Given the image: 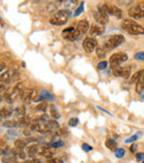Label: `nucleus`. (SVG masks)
I'll return each mask as SVG.
<instances>
[{
	"mask_svg": "<svg viewBox=\"0 0 144 163\" xmlns=\"http://www.w3.org/2000/svg\"><path fill=\"white\" fill-rule=\"evenodd\" d=\"M70 14H71V12L67 9L59 10V11H57L55 15L51 17V19H50V23H51V25H55V26L65 25V22L69 20Z\"/></svg>",
	"mask_w": 144,
	"mask_h": 163,
	"instance_id": "nucleus-2",
	"label": "nucleus"
},
{
	"mask_svg": "<svg viewBox=\"0 0 144 163\" xmlns=\"http://www.w3.org/2000/svg\"><path fill=\"white\" fill-rule=\"evenodd\" d=\"M134 59L135 60H141V61H144V51H141V52L135 53L134 54Z\"/></svg>",
	"mask_w": 144,
	"mask_h": 163,
	"instance_id": "nucleus-35",
	"label": "nucleus"
},
{
	"mask_svg": "<svg viewBox=\"0 0 144 163\" xmlns=\"http://www.w3.org/2000/svg\"><path fill=\"white\" fill-rule=\"evenodd\" d=\"M130 151H131L132 153H135V152L138 151V145H136V144H133V145L130 148Z\"/></svg>",
	"mask_w": 144,
	"mask_h": 163,
	"instance_id": "nucleus-43",
	"label": "nucleus"
},
{
	"mask_svg": "<svg viewBox=\"0 0 144 163\" xmlns=\"http://www.w3.org/2000/svg\"><path fill=\"white\" fill-rule=\"evenodd\" d=\"M105 147L109 149V150H111V151H115L116 150V142H115L114 140H111V139H109V140H106L105 141Z\"/></svg>",
	"mask_w": 144,
	"mask_h": 163,
	"instance_id": "nucleus-19",
	"label": "nucleus"
},
{
	"mask_svg": "<svg viewBox=\"0 0 144 163\" xmlns=\"http://www.w3.org/2000/svg\"><path fill=\"white\" fill-rule=\"evenodd\" d=\"M50 114H51V117L55 119V120L60 118V113L58 112V109H57V107L53 105V104L50 105Z\"/></svg>",
	"mask_w": 144,
	"mask_h": 163,
	"instance_id": "nucleus-20",
	"label": "nucleus"
},
{
	"mask_svg": "<svg viewBox=\"0 0 144 163\" xmlns=\"http://www.w3.org/2000/svg\"><path fill=\"white\" fill-rule=\"evenodd\" d=\"M31 163H42V162L40 161L39 159H33V160L31 161Z\"/></svg>",
	"mask_w": 144,
	"mask_h": 163,
	"instance_id": "nucleus-47",
	"label": "nucleus"
},
{
	"mask_svg": "<svg viewBox=\"0 0 144 163\" xmlns=\"http://www.w3.org/2000/svg\"><path fill=\"white\" fill-rule=\"evenodd\" d=\"M49 145L50 147H52V148H61V147L65 145V142L61 141V140H59V141H55V142H51Z\"/></svg>",
	"mask_w": 144,
	"mask_h": 163,
	"instance_id": "nucleus-30",
	"label": "nucleus"
},
{
	"mask_svg": "<svg viewBox=\"0 0 144 163\" xmlns=\"http://www.w3.org/2000/svg\"><path fill=\"white\" fill-rule=\"evenodd\" d=\"M62 36L68 41H75L80 37V31L78 29H74L71 32H62Z\"/></svg>",
	"mask_w": 144,
	"mask_h": 163,
	"instance_id": "nucleus-8",
	"label": "nucleus"
},
{
	"mask_svg": "<svg viewBox=\"0 0 144 163\" xmlns=\"http://www.w3.org/2000/svg\"><path fill=\"white\" fill-rule=\"evenodd\" d=\"M93 16H94L96 22H99L101 25H105L109 22V17L106 14H103V12H100V11H95L93 12Z\"/></svg>",
	"mask_w": 144,
	"mask_h": 163,
	"instance_id": "nucleus-7",
	"label": "nucleus"
},
{
	"mask_svg": "<svg viewBox=\"0 0 144 163\" xmlns=\"http://www.w3.org/2000/svg\"><path fill=\"white\" fill-rule=\"evenodd\" d=\"M129 16H131L132 18H135V19L144 18V10L141 8V6H133L129 10Z\"/></svg>",
	"mask_w": 144,
	"mask_h": 163,
	"instance_id": "nucleus-6",
	"label": "nucleus"
},
{
	"mask_svg": "<svg viewBox=\"0 0 144 163\" xmlns=\"http://www.w3.org/2000/svg\"><path fill=\"white\" fill-rule=\"evenodd\" d=\"M142 134H143V133H142V132L140 131V132H138L136 134H134V135H132L131 138L126 139V140H125V143H132V142H135L136 140H139L140 137H141Z\"/></svg>",
	"mask_w": 144,
	"mask_h": 163,
	"instance_id": "nucleus-23",
	"label": "nucleus"
},
{
	"mask_svg": "<svg viewBox=\"0 0 144 163\" xmlns=\"http://www.w3.org/2000/svg\"><path fill=\"white\" fill-rule=\"evenodd\" d=\"M89 32L91 36H100L103 33V29H102V27H100V26L93 25V26H91Z\"/></svg>",
	"mask_w": 144,
	"mask_h": 163,
	"instance_id": "nucleus-12",
	"label": "nucleus"
},
{
	"mask_svg": "<svg viewBox=\"0 0 144 163\" xmlns=\"http://www.w3.org/2000/svg\"><path fill=\"white\" fill-rule=\"evenodd\" d=\"M53 99H55L53 95H51V93L48 92V91H45V90H43V91L40 93V101H41V102H42L43 100H50V101H52Z\"/></svg>",
	"mask_w": 144,
	"mask_h": 163,
	"instance_id": "nucleus-17",
	"label": "nucleus"
},
{
	"mask_svg": "<svg viewBox=\"0 0 144 163\" xmlns=\"http://www.w3.org/2000/svg\"><path fill=\"white\" fill-rule=\"evenodd\" d=\"M142 163H144V161H143V162H142Z\"/></svg>",
	"mask_w": 144,
	"mask_h": 163,
	"instance_id": "nucleus-49",
	"label": "nucleus"
},
{
	"mask_svg": "<svg viewBox=\"0 0 144 163\" xmlns=\"http://www.w3.org/2000/svg\"><path fill=\"white\" fill-rule=\"evenodd\" d=\"M83 8H84V2H81V5L78 7V9L75 10V12H74V16L75 17H78V16L83 11Z\"/></svg>",
	"mask_w": 144,
	"mask_h": 163,
	"instance_id": "nucleus-33",
	"label": "nucleus"
},
{
	"mask_svg": "<svg viewBox=\"0 0 144 163\" xmlns=\"http://www.w3.org/2000/svg\"><path fill=\"white\" fill-rule=\"evenodd\" d=\"M48 163H63V161L61 160V159H50V160H48Z\"/></svg>",
	"mask_w": 144,
	"mask_h": 163,
	"instance_id": "nucleus-40",
	"label": "nucleus"
},
{
	"mask_svg": "<svg viewBox=\"0 0 144 163\" xmlns=\"http://www.w3.org/2000/svg\"><path fill=\"white\" fill-rule=\"evenodd\" d=\"M26 113V109L23 105H19V107H17L15 110V115L16 117H18V118H22Z\"/></svg>",
	"mask_w": 144,
	"mask_h": 163,
	"instance_id": "nucleus-18",
	"label": "nucleus"
},
{
	"mask_svg": "<svg viewBox=\"0 0 144 163\" xmlns=\"http://www.w3.org/2000/svg\"><path fill=\"white\" fill-rule=\"evenodd\" d=\"M11 78H12V75H10L9 72H5V73L1 74V82L2 83H4V81L5 82H9Z\"/></svg>",
	"mask_w": 144,
	"mask_h": 163,
	"instance_id": "nucleus-28",
	"label": "nucleus"
},
{
	"mask_svg": "<svg viewBox=\"0 0 144 163\" xmlns=\"http://www.w3.org/2000/svg\"><path fill=\"white\" fill-rule=\"evenodd\" d=\"M39 153L41 155H43L45 158H51L52 157V152H51V150L48 147H40Z\"/></svg>",
	"mask_w": 144,
	"mask_h": 163,
	"instance_id": "nucleus-15",
	"label": "nucleus"
},
{
	"mask_svg": "<svg viewBox=\"0 0 144 163\" xmlns=\"http://www.w3.org/2000/svg\"><path fill=\"white\" fill-rule=\"evenodd\" d=\"M113 74L115 77H122V67H118L113 69Z\"/></svg>",
	"mask_w": 144,
	"mask_h": 163,
	"instance_id": "nucleus-34",
	"label": "nucleus"
},
{
	"mask_svg": "<svg viewBox=\"0 0 144 163\" xmlns=\"http://www.w3.org/2000/svg\"><path fill=\"white\" fill-rule=\"evenodd\" d=\"M18 158L19 159H25L26 154L23 153V151H18Z\"/></svg>",
	"mask_w": 144,
	"mask_h": 163,
	"instance_id": "nucleus-44",
	"label": "nucleus"
},
{
	"mask_svg": "<svg viewBox=\"0 0 144 163\" xmlns=\"http://www.w3.org/2000/svg\"><path fill=\"white\" fill-rule=\"evenodd\" d=\"M40 124L38 123V121H35V122H32V123L30 124V130L32 131V130H37V131H39L40 130Z\"/></svg>",
	"mask_w": 144,
	"mask_h": 163,
	"instance_id": "nucleus-32",
	"label": "nucleus"
},
{
	"mask_svg": "<svg viewBox=\"0 0 144 163\" xmlns=\"http://www.w3.org/2000/svg\"><path fill=\"white\" fill-rule=\"evenodd\" d=\"M38 153H39V147L37 144H31L28 148V155L30 158H35Z\"/></svg>",
	"mask_w": 144,
	"mask_h": 163,
	"instance_id": "nucleus-13",
	"label": "nucleus"
},
{
	"mask_svg": "<svg viewBox=\"0 0 144 163\" xmlns=\"http://www.w3.org/2000/svg\"><path fill=\"white\" fill-rule=\"evenodd\" d=\"M133 1L132 0H130V1H119V4H123L124 6H129V5H131Z\"/></svg>",
	"mask_w": 144,
	"mask_h": 163,
	"instance_id": "nucleus-45",
	"label": "nucleus"
},
{
	"mask_svg": "<svg viewBox=\"0 0 144 163\" xmlns=\"http://www.w3.org/2000/svg\"><path fill=\"white\" fill-rule=\"evenodd\" d=\"M122 28L131 35H144V27L133 20H124L122 22Z\"/></svg>",
	"mask_w": 144,
	"mask_h": 163,
	"instance_id": "nucleus-1",
	"label": "nucleus"
},
{
	"mask_svg": "<svg viewBox=\"0 0 144 163\" xmlns=\"http://www.w3.org/2000/svg\"><path fill=\"white\" fill-rule=\"evenodd\" d=\"M23 133H25L26 135H30V134H31V130H28V129H27V130L23 131Z\"/></svg>",
	"mask_w": 144,
	"mask_h": 163,
	"instance_id": "nucleus-46",
	"label": "nucleus"
},
{
	"mask_svg": "<svg viewBox=\"0 0 144 163\" xmlns=\"http://www.w3.org/2000/svg\"><path fill=\"white\" fill-rule=\"evenodd\" d=\"M7 137H8V138H17V137H18V135H19V132H18V131H17V130H16V129H9V130H8V131H7Z\"/></svg>",
	"mask_w": 144,
	"mask_h": 163,
	"instance_id": "nucleus-26",
	"label": "nucleus"
},
{
	"mask_svg": "<svg viewBox=\"0 0 144 163\" xmlns=\"http://www.w3.org/2000/svg\"><path fill=\"white\" fill-rule=\"evenodd\" d=\"M45 128L48 130H58L59 129V123L57 120H49L47 123H45Z\"/></svg>",
	"mask_w": 144,
	"mask_h": 163,
	"instance_id": "nucleus-16",
	"label": "nucleus"
},
{
	"mask_svg": "<svg viewBox=\"0 0 144 163\" xmlns=\"http://www.w3.org/2000/svg\"><path fill=\"white\" fill-rule=\"evenodd\" d=\"M108 65V62L106 61H101L99 64H98V69L99 70H104Z\"/></svg>",
	"mask_w": 144,
	"mask_h": 163,
	"instance_id": "nucleus-38",
	"label": "nucleus"
},
{
	"mask_svg": "<svg viewBox=\"0 0 144 163\" xmlns=\"http://www.w3.org/2000/svg\"><path fill=\"white\" fill-rule=\"evenodd\" d=\"M131 75V67H122V77L124 79H129V77Z\"/></svg>",
	"mask_w": 144,
	"mask_h": 163,
	"instance_id": "nucleus-22",
	"label": "nucleus"
},
{
	"mask_svg": "<svg viewBox=\"0 0 144 163\" xmlns=\"http://www.w3.org/2000/svg\"><path fill=\"white\" fill-rule=\"evenodd\" d=\"M95 51H96V54H98V57H99L100 59H103V58L105 57V50L104 49H102V48H96Z\"/></svg>",
	"mask_w": 144,
	"mask_h": 163,
	"instance_id": "nucleus-31",
	"label": "nucleus"
},
{
	"mask_svg": "<svg viewBox=\"0 0 144 163\" xmlns=\"http://www.w3.org/2000/svg\"><path fill=\"white\" fill-rule=\"evenodd\" d=\"M128 60V56L124 53V52H118V53H114L111 56L110 58V65L112 69H115L120 67V64L122 62H124Z\"/></svg>",
	"mask_w": 144,
	"mask_h": 163,
	"instance_id": "nucleus-4",
	"label": "nucleus"
},
{
	"mask_svg": "<svg viewBox=\"0 0 144 163\" xmlns=\"http://www.w3.org/2000/svg\"><path fill=\"white\" fill-rule=\"evenodd\" d=\"M135 91H136V93L139 94L141 98H143L144 99V75H143V78L141 79V81L136 83Z\"/></svg>",
	"mask_w": 144,
	"mask_h": 163,
	"instance_id": "nucleus-11",
	"label": "nucleus"
},
{
	"mask_svg": "<svg viewBox=\"0 0 144 163\" xmlns=\"http://www.w3.org/2000/svg\"><path fill=\"white\" fill-rule=\"evenodd\" d=\"M98 108H99L100 110H101V111H103V112H105V113H106V114H111V113H110V112H109V111H106V110H104V109H102V108H101V107H98Z\"/></svg>",
	"mask_w": 144,
	"mask_h": 163,
	"instance_id": "nucleus-48",
	"label": "nucleus"
},
{
	"mask_svg": "<svg viewBox=\"0 0 144 163\" xmlns=\"http://www.w3.org/2000/svg\"><path fill=\"white\" fill-rule=\"evenodd\" d=\"M136 160L138 161H143L144 160V153H136Z\"/></svg>",
	"mask_w": 144,
	"mask_h": 163,
	"instance_id": "nucleus-42",
	"label": "nucleus"
},
{
	"mask_svg": "<svg viewBox=\"0 0 144 163\" xmlns=\"http://www.w3.org/2000/svg\"><path fill=\"white\" fill-rule=\"evenodd\" d=\"M39 120L41 121V122H45V123H47V122L49 121V117H48L47 114H43V115H42V117H41Z\"/></svg>",
	"mask_w": 144,
	"mask_h": 163,
	"instance_id": "nucleus-41",
	"label": "nucleus"
},
{
	"mask_svg": "<svg viewBox=\"0 0 144 163\" xmlns=\"http://www.w3.org/2000/svg\"><path fill=\"white\" fill-rule=\"evenodd\" d=\"M96 40L92 39V38H85L84 41H83V49L85 50V52L88 53H91L93 52V50L96 49Z\"/></svg>",
	"mask_w": 144,
	"mask_h": 163,
	"instance_id": "nucleus-5",
	"label": "nucleus"
},
{
	"mask_svg": "<svg viewBox=\"0 0 144 163\" xmlns=\"http://www.w3.org/2000/svg\"><path fill=\"white\" fill-rule=\"evenodd\" d=\"M26 124H28V121H27V119L25 118H21L18 120V125L21 127V125H26Z\"/></svg>",
	"mask_w": 144,
	"mask_h": 163,
	"instance_id": "nucleus-39",
	"label": "nucleus"
},
{
	"mask_svg": "<svg viewBox=\"0 0 144 163\" xmlns=\"http://www.w3.org/2000/svg\"><path fill=\"white\" fill-rule=\"evenodd\" d=\"M4 125H5L6 128L13 129L15 127L18 125V122H16V121H13V120H6L5 122H4Z\"/></svg>",
	"mask_w": 144,
	"mask_h": 163,
	"instance_id": "nucleus-25",
	"label": "nucleus"
},
{
	"mask_svg": "<svg viewBox=\"0 0 144 163\" xmlns=\"http://www.w3.org/2000/svg\"><path fill=\"white\" fill-rule=\"evenodd\" d=\"M78 123H79V119L78 118H72L69 120L70 127H75V125H78Z\"/></svg>",
	"mask_w": 144,
	"mask_h": 163,
	"instance_id": "nucleus-36",
	"label": "nucleus"
},
{
	"mask_svg": "<svg viewBox=\"0 0 144 163\" xmlns=\"http://www.w3.org/2000/svg\"><path fill=\"white\" fill-rule=\"evenodd\" d=\"M47 108H48V103L45 102V101H42V102H40V103L35 107V110H37V111H45Z\"/></svg>",
	"mask_w": 144,
	"mask_h": 163,
	"instance_id": "nucleus-27",
	"label": "nucleus"
},
{
	"mask_svg": "<svg viewBox=\"0 0 144 163\" xmlns=\"http://www.w3.org/2000/svg\"><path fill=\"white\" fill-rule=\"evenodd\" d=\"M108 14L116 17V18H121L122 17V10L120 9L119 7L112 5H108Z\"/></svg>",
	"mask_w": 144,
	"mask_h": 163,
	"instance_id": "nucleus-9",
	"label": "nucleus"
},
{
	"mask_svg": "<svg viewBox=\"0 0 144 163\" xmlns=\"http://www.w3.org/2000/svg\"><path fill=\"white\" fill-rule=\"evenodd\" d=\"M124 154H125V150L124 149H116L115 150V157L118 159H121V158H123L124 157Z\"/></svg>",
	"mask_w": 144,
	"mask_h": 163,
	"instance_id": "nucleus-29",
	"label": "nucleus"
},
{
	"mask_svg": "<svg viewBox=\"0 0 144 163\" xmlns=\"http://www.w3.org/2000/svg\"><path fill=\"white\" fill-rule=\"evenodd\" d=\"M124 37L122 35H113L109 37L108 39L104 41L103 45V49L104 50H111L114 49L116 47H119L120 45H122L124 42Z\"/></svg>",
	"mask_w": 144,
	"mask_h": 163,
	"instance_id": "nucleus-3",
	"label": "nucleus"
},
{
	"mask_svg": "<svg viewBox=\"0 0 144 163\" xmlns=\"http://www.w3.org/2000/svg\"><path fill=\"white\" fill-rule=\"evenodd\" d=\"M82 150L85 151V152H90V151H92V150H93V148H92L91 145H89V144L83 143L82 144Z\"/></svg>",
	"mask_w": 144,
	"mask_h": 163,
	"instance_id": "nucleus-37",
	"label": "nucleus"
},
{
	"mask_svg": "<svg viewBox=\"0 0 144 163\" xmlns=\"http://www.w3.org/2000/svg\"><path fill=\"white\" fill-rule=\"evenodd\" d=\"M27 140H22V139H18V140H16L15 141V147L17 149H19V150H21V149H23L27 145Z\"/></svg>",
	"mask_w": 144,
	"mask_h": 163,
	"instance_id": "nucleus-21",
	"label": "nucleus"
},
{
	"mask_svg": "<svg viewBox=\"0 0 144 163\" xmlns=\"http://www.w3.org/2000/svg\"><path fill=\"white\" fill-rule=\"evenodd\" d=\"M77 29L80 31V33H84L89 30V22L87 20H80L77 26Z\"/></svg>",
	"mask_w": 144,
	"mask_h": 163,
	"instance_id": "nucleus-10",
	"label": "nucleus"
},
{
	"mask_svg": "<svg viewBox=\"0 0 144 163\" xmlns=\"http://www.w3.org/2000/svg\"><path fill=\"white\" fill-rule=\"evenodd\" d=\"M144 75V70H141V71H138V72H135L133 75H132V78H131V82L132 83H138L141 81V79L143 78Z\"/></svg>",
	"mask_w": 144,
	"mask_h": 163,
	"instance_id": "nucleus-14",
	"label": "nucleus"
},
{
	"mask_svg": "<svg viewBox=\"0 0 144 163\" xmlns=\"http://www.w3.org/2000/svg\"><path fill=\"white\" fill-rule=\"evenodd\" d=\"M12 112H13V110H11V109L2 108L1 109V118L4 119V117H5V118H8V117H10V115L12 114Z\"/></svg>",
	"mask_w": 144,
	"mask_h": 163,
	"instance_id": "nucleus-24",
	"label": "nucleus"
}]
</instances>
